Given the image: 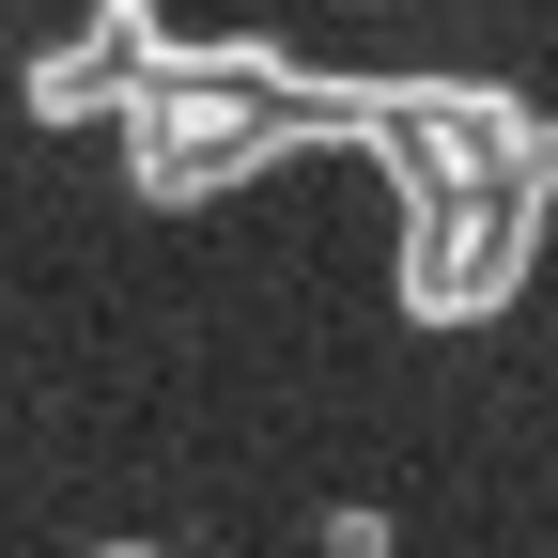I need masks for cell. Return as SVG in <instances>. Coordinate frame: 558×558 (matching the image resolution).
<instances>
[{
  "label": "cell",
  "instance_id": "6da1fadb",
  "mask_svg": "<svg viewBox=\"0 0 558 558\" xmlns=\"http://www.w3.org/2000/svg\"><path fill=\"white\" fill-rule=\"evenodd\" d=\"M16 109H32V124H94V109H124V62L78 32V47H47V62H32V94H16Z\"/></svg>",
  "mask_w": 558,
  "mask_h": 558
},
{
  "label": "cell",
  "instance_id": "7a4b0ae2",
  "mask_svg": "<svg viewBox=\"0 0 558 558\" xmlns=\"http://www.w3.org/2000/svg\"><path fill=\"white\" fill-rule=\"evenodd\" d=\"M311 558H388V512H326V527H311Z\"/></svg>",
  "mask_w": 558,
  "mask_h": 558
},
{
  "label": "cell",
  "instance_id": "3957f363",
  "mask_svg": "<svg viewBox=\"0 0 558 558\" xmlns=\"http://www.w3.org/2000/svg\"><path fill=\"white\" fill-rule=\"evenodd\" d=\"M94 558H156V543H94Z\"/></svg>",
  "mask_w": 558,
  "mask_h": 558
}]
</instances>
